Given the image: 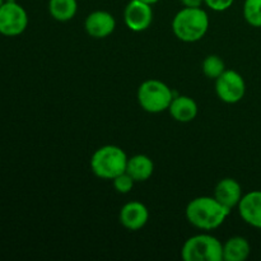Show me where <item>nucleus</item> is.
Segmentation results:
<instances>
[{
  "mask_svg": "<svg viewBox=\"0 0 261 261\" xmlns=\"http://www.w3.org/2000/svg\"><path fill=\"white\" fill-rule=\"evenodd\" d=\"M124 22L133 32L148 30L153 22L152 5L140 0H130L124 10Z\"/></svg>",
  "mask_w": 261,
  "mask_h": 261,
  "instance_id": "obj_8",
  "label": "nucleus"
},
{
  "mask_svg": "<svg viewBox=\"0 0 261 261\" xmlns=\"http://www.w3.org/2000/svg\"><path fill=\"white\" fill-rule=\"evenodd\" d=\"M173 92L170 87L158 79H148L138 88L137 98L139 106L149 114H161L170 107Z\"/></svg>",
  "mask_w": 261,
  "mask_h": 261,
  "instance_id": "obj_4",
  "label": "nucleus"
},
{
  "mask_svg": "<svg viewBox=\"0 0 261 261\" xmlns=\"http://www.w3.org/2000/svg\"><path fill=\"white\" fill-rule=\"evenodd\" d=\"M216 93L222 102L234 105L241 101L246 93V83L244 76L236 70H224L216 79Z\"/></svg>",
  "mask_w": 261,
  "mask_h": 261,
  "instance_id": "obj_7",
  "label": "nucleus"
},
{
  "mask_svg": "<svg viewBox=\"0 0 261 261\" xmlns=\"http://www.w3.org/2000/svg\"><path fill=\"white\" fill-rule=\"evenodd\" d=\"M112 184H114L115 190L119 194H129L132 191V189L134 188V178L129 175V173L125 171L121 175L116 176V177L112 180Z\"/></svg>",
  "mask_w": 261,
  "mask_h": 261,
  "instance_id": "obj_19",
  "label": "nucleus"
},
{
  "mask_svg": "<svg viewBox=\"0 0 261 261\" xmlns=\"http://www.w3.org/2000/svg\"><path fill=\"white\" fill-rule=\"evenodd\" d=\"M4 2H5V0H0V7H2V5L4 4Z\"/></svg>",
  "mask_w": 261,
  "mask_h": 261,
  "instance_id": "obj_23",
  "label": "nucleus"
},
{
  "mask_svg": "<svg viewBox=\"0 0 261 261\" xmlns=\"http://www.w3.org/2000/svg\"><path fill=\"white\" fill-rule=\"evenodd\" d=\"M203 73L206 78L216 81L226 70V64L218 55H208L203 61Z\"/></svg>",
  "mask_w": 261,
  "mask_h": 261,
  "instance_id": "obj_17",
  "label": "nucleus"
},
{
  "mask_svg": "<svg viewBox=\"0 0 261 261\" xmlns=\"http://www.w3.org/2000/svg\"><path fill=\"white\" fill-rule=\"evenodd\" d=\"M149 219V211L143 203L138 200L129 201L121 208L119 214V221L121 226L127 231H139Z\"/></svg>",
  "mask_w": 261,
  "mask_h": 261,
  "instance_id": "obj_10",
  "label": "nucleus"
},
{
  "mask_svg": "<svg viewBox=\"0 0 261 261\" xmlns=\"http://www.w3.org/2000/svg\"><path fill=\"white\" fill-rule=\"evenodd\" d=\"M234 0H204V4L214 12H224L233 5Z\"/></svg>",
  "mask_w": 261,
  "mask_h": 261,
  "instance_id": "obj_20",
  "label": "nucleus"
},
{
  "mask_svg": "<svg viewBox=\"0 0 261 261\" xmlns=\"http://www.w3.org/2000/svg\"><path fill=\"white\" fill-rule=\"evenodd\" d=\"M168 112L173 120L178 122H190L198 116V105L189 96H175Z\"/></svg>",
  "mask_w": 261,
  "mask_h": 261,
  "instance_id": "obj_13",
  "label": "nucleus"
},
{
  "mask_svg": "<svg viewBox=\"0 0 261 261\" xmlns=\"http://www.w3.org/2000/svg\"><path fill=\"white\" fill-rule=\"evenodd\" d=\"M250 252L251 246L245 237H231L223 245L224 261H245L250 256Z\"/></svg>",
  "mask_w": 261,
  "mask_h": 261,
  "instance_id": "obj_15",
  "label": "nucleus"
},
{
  "mask_svg": "<svg viewBox=\"0 0 261 261\" xmlns=\"http://www.w3.org/2000/svg\"><path fill=\"white\" fill-rule=\"evenodd\" d=\"M209 28V15L203 8H185L178 10L172 19L176 37L186 43L200 41Z\"/></svg>",
  "mask_w": 261,
  "mask_h": 261,
  "instance_id": "obj_2",
  "label": "nucleus"
},
{
  "mask_svg": "<svg viewBox=\"0 0 261 261\" xmlns=\"http://www.w3.org/2000/svg\"><path fill=\"white\" fill-rule=\"evenodd\" d=\"M181 257L185 261H223V244L212 234H195L182 245Z\"/></svg>",
  "mask_w": 261,
  "mask_h": 261,
  "instance_id": "obj_5",
  "label": "nucleus"
},
{
  "mask_svg": "<svg viewBox=\"0 0 261 261\" xmlns=\"http://www.w3.org/2000/svg\"><path fill=\"white\" fill-rule=\"evenodd\" d=\"M244 18L251 27L261 28V0H245Z\"/></svg>",
  "mask_w": 261,
  "mask_h": 261,
  "instance_id": "obj_18",
  "label": "nucleus"
},
{
  "mask_svg": "<svg viewBox=\"0 0 261 261\" xmlns=\"http://www.w3.org/2000/svg\"><path fill=\"white\" fill-rule=\"evenodd\" d=\"M180 3L185 8H201L204 0H180Z\"/></svg>",
  "mask_w": 261,
  "mask_h": 261,
  "instance_id": "obj_21",
  "label": "nucleus"
},
{
  "mask_svg": "<svg viewBox=\"0 0 261 261\" xmlns=\"http://www.w3.org/2000/svg\"><path fill=\"white\" fill-rule=\"evenodd\" d=\"M140 2L147 3V4H149V5H154V4H157V3L160 2V0H140Z\"/></svg>",
  "mask_w": 261,
  "mask_h": 261,
  "instance_id": "obj_22",
  "label": "nucleus"
},
{
  "mask_svg": "<svg viewBox=\"0 0 261 261\" xmlns=\"http://www.w3.org/2000/svg\"><path fill=\"white\" fill-rule=\"evenodd\" d=\"M28 14L15 0H5L0 7V35L7 37L19 36L27 30Z\"/></svg>",
  "mask_w": 261,
  "mask_h": 261,
  "instance_id": "obj_6",
  "label": "nucleus"
},
{
  "mask_svg": "<svg viewBox=\"0 0 261 261\" xmlns=\"http://www.w3.org/2000/svg\"><path fill=\"white\" fill-rule=\"evenodd\" d=\"M126 172L134 178L135 182H144L152 177L154 172V163L148 155L135 154L127 160Z\"/></svg>",
  "mask_w": 261,
  "mask_h": 261,
  "instance_id": "obj_14",
  "label": "nucleus"
},
{
  "mask_svg": "<svg viewBox=\"0 0 261 261\" xmlns=\"http://www.w3.org/2000/svg\"><path fill=\"white\" fill-rule=\"evenodd\" d=\"M237 208L240 217L245 223L261 229V190L245 194Z\"/></svg>",
  "mask_w": 261,
  "mask_h": 261,
  "instance_id": "obj_11",
  "label": "nucleus"
},
{
  "mask_svg": "<svg viewBox=\"0 0 261 261\" xmlns=\"http://www.w3.org/2000/svg\"><path fill=\"white\" fill-rule=\"evenodd\" d=\"M116 28V19L106 10H94L87 15L84 20V30L91 37L101 40L112 35Z\"/></svg>",
  "mask_w": 261,
  "mask_h": 261,
  "instance_id": "obj_9",
  "label": "nucleus"
},
{
  "mask_svg": "<svg viewBox=\"0 0 261 261\" xmlns=\"http://www.w3.org/2000/svg\"><path fill=\"white\" fill-rule=\"evenodd\" d=\"M48 12L58 22H69L78 12L76 0H48Z\"/></svg>",
  "mask_w": 261,
  "mask_h": 261,
  "instance_id": "obj_16",
  "label": "nucleus"
},
{
  "mask_svg": "<svg viewBox=\"0 0 261 261\" xmlns=\"http://www.w3.org/2000/svg\"><path fill=\"white\" fill-rule=\"evenodd\" d=\"M213 196L219 203L223 204L226 208L232 211V209L239 205L244 194H242V188L239 184V181H236L232 177H226L222 178L217 184Z\"/></svg>",
  "mask_w": 261,
  "mask_h": 261,
  "instance_id": "obj_12",
  "label": "nucleus"
},
{
  "mask_svg": "<svg viewBox=\"0 0 261 261\" xmlns=\"http://www.w3.org/2000/svg\"><path fill=\"white\" fill-rule=\"evenodd\" d=\"M185 214L191 226L203 231H212L224 223L231 211L214 196H199L188 204Z\"/></svg>",
  "mask_w": 261,
  "mask_h": 261,
  "instance_id": "obj_1",
  "label": "nucleus"
},
{
  "mask_svg": "<svg viewBox=\"0 0 261 261\" xmlns=\"http://www.w3.org/2000/svg\"><path fill=\"white\" fill-rule=\"evenodd\" d=\"M129 157L124 149L117 145H103L93 153L91 158V170L98 178L114 180L126 171Z\"/></svg>",
  "mask_w": 261,
  "mask_h": 261,
  "instance_id": "obj_3",
  "label": "nucleus"
}]
</instances>
